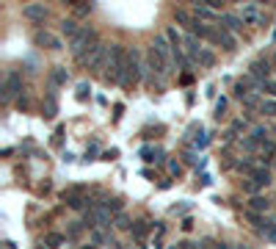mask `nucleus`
<instances>
[{
    "label": "nucleus",
    "instance_id": "nucleus-21",
    "mask_svg": "<svg viewBox=\"0 0 276 249\" xmlns=\"http://www.w3.org/2000/svg\"><path fill=\"white\" fill-rule=\"evenodd\" d=\"M260 114H265V117H276V100H262Z\"/></svg>",
    "mask_w": 276,
    "mask_h": 249
},
{
    "label": "nucleus",
    "instance_id": "nucleus-36",
    "mask_svg": "<svg viewBox=\"0 0 276 249\" xmlns=\"http://www.w3.org/2000/svg\"><path fill=\"white\" fill-rule=\"evenodd\" d=\"M235 249H251V247H248V244H238Z\"/></svg>",
    "mask_w": 276,
    "mask_h": 249
},
{
    "label": "nucleus",
    "instance_id": "nucleus-31",
    "mask_svg": "<svg viewBox=\"0 0 276 249\" xmlns=\"http://www.w3.org/2000/svg\"><path fill=\"white\" fill-rule=\"evenodd\" d=\"M89 83H80V86H77V100H86V97H89Z\"/></svg>",
    "mask_w": 276,
    "mask_h": 249
},
{
    "label": "nucleus",
    "instance_id": "nucleus-30",
    "mask_svg": "<svg viewBox=\"0 0 276 249\" xmlns=\"http://www.w3.org/2000/svg\"><path fill=\"white\" fill-rule=\"evenodd\" d=\"M67 205L75 208V210H80V208H83V200H80V197H67Z\"/></svg>",
    "mask_w": 276,
    "mask_h": 249
},
{
    "label": "nucleus",
    "instance_id": "nucleus-1",
    "mask_svg": "<svg viewBox=\"0 0 276 249\" xmlns=\"http://www.w3.org/2000/svg\"><path fill=\"white\" fill-rule=\"evenodd\" d=\"M149 67L160 78H166L174 69V53H172V44H169L166 36H155V42L149 44Z\"/></svg>",
    "mask_w": 276,
    "mask_h": 249
},
{
    "label": "nucleus",
    "instance_id": "nucleus-23",
    "mask_svg": "<svg viewBox=\"0 0 276 249\" xmlns=\"http://www.w3.org/2000/svg\"><path fill=\"white\" fill-rule=\"evenodd\" d=\"M243 105H246V108H260V97H257V91H251V94L248 97H243Z\"/></svg>",
    "mask_w": 276,
    "mask_h": 249
},
{
    "label": "nucleus",
    "instance_id": "nucleus-22",
    "mask_svg": "<svg viewBox=\"0 0 276 249\" xmlns=\"http://www.w3.org/2000/svg\"><path fill=\"white\" fill-rule=\"evenodd\" d=\"M113 227H119V230L133 227V224H130V216H127V213H116V219H113Z\"/></svg>",
    "mask_w": 276,
    "mask_h": 249
},
{
    "label": "nucleus",
    "instance_id": "nucleus-15",
    "mask_svg": "<svg viewBox=\"0 0 276 249\" xmlns=\"http://www.w3.org/2000/svg\"><path fill=\"white\" fill-rule=\"evenodd\" d=\"M80 31H83V28H80V22H77L75 17H64V20H61V34L67 36L69 42L75 39V36L80 34Z\"/></svg>",
    "mask_w": 276,
    "mask_h": 249
},
{
    "label": "nucleus",
    "instance_id": "nucleus-11",
    "mask_svg": "<svg viewBox=\"0 0 276 249\" xmlns=\"http://www.w3.org/2000/svg\"><path fill=\"white\" fill-rule=\"evenodd\" d=\"M202 50H205V47H202V42L196 39L193 34H188V36H185V55L191 58V64H199Z\"/></svg>",
    "mask_w": 276,
    "mask_h": 249
},
{
    "label": "nucleus",
    "instance_id": "nucleus-33",
    "mask_svg": "<svg viewBox=\"0 0 276 249\" xmlns=\"http://www.w3.org/2000/svg\"><path fill=\"white\" fill-rule=\"evenodd\" d=\"M169 169H172V174H177V177L182 174V166H179L177 161H169Z\"/></svg>",
    "mask_w": 276,
    "mask_h": 249
},
{
    "label": "nucleus",
    "instance_id": "nucleus-16",
    "mask_svg": "<svg viewBox=\"0 0 276 249\" xmlns=\"http://www.w3.org/2000/svg\"><path fill=\"white\" fill-rule=\"evenodd\" d=\"M246 208L251 210V213H268L271 200H268V197H260V194H257V197H251V200L246 202Z\"/></svg>",
    "mask_w": 276,
    "mask_h": 249
},
{
    "label": "nucleus",
    "instance_id": "nucleus-27",
    "mask_svg": "<svg viewBox=\"0 0 276 249\" xmlns=\"http://www.w3.org/2000/svg\"><path fill=\"white\" fill-rule=\"evenodd\" d=\"M80 233H83V224H80V221H72V227L67 230V238H77Z\"/></svg>",
    "mask_w": 276,
    "mask_h": 249
},
{
    "label": "nucleus",
    "instance_id": "nucleus-20",
    "mask_svg": "<svg viewBox=\"0 0 276 249\" xmlns=\"http://www.w3.org/2000/svg\"><path fill=\"white\" fill-rule=\"evenodd\" d=\"M69 81V72L64 67H53V86H64Z\"/></svg>",
    "mask_w": 276,
    "mask_h": 249
},
{
    "label": "nucleus",
    "instance_id": "nucleus-37",
    "mask_svg": "<svg viewBox=\"0 0 276 249\" xmlns=\"http://www.w3.org/2000/svg\"><path fill=\"white\" fill-rule=\"evenodd\" d=\"M80 249H97V247H94V244H86V247H80Z\"/></svg>",
    "mask_w": 276,
    "mask_h": 249
},
{
    "label": "nucleus",
    "instance_id": "nucleus-9",
    "mask_svg": "<svg viewBox=\"0 0 276 249\" xmlns=\"http://www.w3.org/2000/svg\"><path fill=\"white\" fill-rule=\"evenodd\" d=\"M215 44H221L227 53H232V50L238 47V42H235L232 31H227L224 25H215Z\"/></svg>",
    "mask_w": 276,
    "mask_h": 249
},
{
    "label": "nucleus",
    "instance_id": "nucleus-18",
    "mask_svg": "<svg viewBox=\"0 0 276 249\" xmlns=\"http://www.w3.org/2000/svg\"><path fill=\"white\" fill-rule=\"evenodd\" d=\"M174 17H177V22H182L185 28H193V22H196V17H193L188 8H174Z\"/></svg>",
    "mask_w": 276,
    "mask_h": 249
},
{
    "label": "nucleus",
    "instance_id": "nucleus-5",
    "mask_svg": "<svg viewBox=\"0 0 276 249\" xmlns=\"http://www.w3.org/2000/svg\"><path fill=\"white\" fill-rule=\"evenodd\" d=\"M241 17H243V22H246L248 28H260L262 22H265V11H262L257 3H248V6H243Z\"/></svg>",
    "mask_w": 276,
    "mask_h": 249
},
{
    "label": "nucleus",
    "instance_id": "nucleus-25",
    "mask_svg": "<svg viewBox=\"0 0 276 249\" xmlns=\"http://www.w3.org/2000/svg\"><path fill=\"white\" fill-rule=\"evenodd\" d=\"M72 8H75L77 17H86V14H91V8H94V6H91V3H89V6H83V3H72Z\"/></svg>",
    "mask_w": 276,
    "mask_h": 249
},
{
    "label": "nucleus",
    "instance_id": "nucleus-26",
    "mask_svg": "<svg viewBox=\"0 0 276 249\" xmlns=\"http://www.w3.org/2000/svg\"><path fill=\"white\" fill-rule=\"evenodd\" d=\"M243 191H246V194H251V197H257V191H260V186H257V183H254V180H251V177H248L246 183H243Z\"/></svg>",
    "mask_w": 276,
    "mask_h": 249
},
{
    "label": "nucleus",
    "instance_id": "nucleus-34",
    "mask_svg": "<svg viewBox=\"0 0 276 249\" xmlns=\"http://www.w3.org/2000/svg\"><path fill=\"white\" fill-rule=\"evenodd\" d=\"M191 227H193V219H185V221H182V230H185V233H188Z\"/></svg>",
    "mask_w": 276,
    "mask_h": 249
},
{
    "label": "nucleus",
    "instance_id": "nucleus-19",
    "mask_svg": "<svg viewBox=\"0 0 276 249\" xmlns=\"http://www.w3.org/2000/svg\"><path fill=\"white\" fill-rule=\"evenodd\" d=\"M213 64H215V53L205 47V50H202V55H199V67H202V69H210Z\"/></svg>",
    "mask_w": 276,
    "mask_h": 249
},
{
    "label": "nucleus",
    "instance_id": "nucleus-7",
    "mask_svg": "<svg viewBox=\"0 0 276 249\" xmlns=\"http://www.w3.org/2000/svg\"><path fill=\"white\" fill-rule=\"evenodd\" d=\"M34 42L39 44V47H47V50H64L61 39H58V36H53L50 31H36V34H34Z\"/></svg>",
    "mask_w": 276,
    "mask_h": 249
},
{
    "label": "nucleus",
    "instance_id": "nucleus-13",
    "mask_svg": "<svg viewBox=\"0 0 276 249\" xmlns=\"http://www.w3.org/2000/svg\"><path fill=\"white\" fill-rule=\"evenodd\" d=\"M193 17H196V20H202V22H213V20H221V14L218 11H213V8L207 6V3H196V6H193Z\"/></svg>",
    "mask_w": 276,
    "mask_h": 249
},
{
    "label": "nucleus",
    "instance_id": "nucleus-10",
    "mask_svg": "<svg viewBox=\"0 0 276 249\" xmlns=\"http://www.w3.org/2000/svg\"><path fill=\"white\" fill-rule=\"evenodd\" d=\"M248 75L254 78L257 83L271 81V64H268V61H254L251 67H248Z\"/></svg>",
    "mask_w": 276,
    "mask_h": 249
},
{
    "label": "nucleus",
    "instance_id": "nucleus-35",
    "mask_svg": "<svg viewBox=\"0 0 276 249\" xmlns=\"http://www.w3.org/2000/svg\"><path fill=\"white\" fill-rule=\"evenodd\" d=\"M210 249H232V247H227V244H215V247H210Z\"/></svg>",
    "mask_w": 276,
    "mask_h": 249
},
{
    "label": "nucleus",
    "instance_id": "nucleus-24",
    "mask_svg": "<svg viewBox=\"0 0 276 249\" xmlns=\"http://www.w3.org/2000/svg\"><path fill=\"white\" fill-rule=\"evenodd\" d=\"M103 208H108V210H113V213H122V200H119V197H113V200L103 202Z\"/></svg>",
    "mask_w": 276,
    "mask_h": 249
},
{
    "label": "nucleus",
    "instance_id": "nucleus-28",
    "mask_svg": "<svg viewBox=\"0 0 276 249\" xmlns=\"http://www.w3.org/2000/svg\"><path fill=\"white\" fill-rule=\"evenodd\" d=\"M262 89L271 94V100H276V81H265V83H262Z\"/></svg>",
    "mask_w": 276,
    "mask_h": 249
},
{
    "label": "nucleus",
    "instance_id": "nucleus-29",
    "mask_svg": "<svg viewBox=\"0 0 276 249\" xmlns=\"http://www.w3.org/2000/svg\"><path fill=\"white\" fill-rule=\"evenodd\" d=\"M146 230H149V227H146V221H144V219H141V221H136V235H138V238H144V235H146Z\"/></svg>",
    "mask_w": 276,
    "mask_h": 249
},
{
    "label": "nucleus",
    "instance_id": "nucleus-3",
    "mask_svg": "<svg viewBox=\"0 0 276 249\" xmlns=\"http://www.w3.org/2000/svg\"><path fill=\"white\" fill-rule=\"evenodd\" d=\"M108 61H110V44H105V42H100L97 47H91L89 53L83 55V67L89 69V72H103V69H108Z\"/></svg>",
    "mask_w": 276,
    "mask_h": 249
},
{
    "label": "nucleus",
    "instance_id": "nucleus-2",
    "mask_svg": "<svg viewBox=\"0 0 276 249\" xmlns=\"http://www.w3.org/2000/svg\"><path fill=\"white\" fill-rule=\"evenodd\" d=\"M124 75H127V50L122 44H110V61H108V75L105 81L122 83Z\"/></svg>",
    "mask_w": 276,
    "mask_h": 249
},
{
    "label": "nucleus",
    "instance_id": "nucleus-12",
    "mask_svg": "<svg viewBox=\"0 0 276 249\" xmlns=\"http://www.w3.org/2000/svg\"><path fill=\"white\" fill-rule=\"evenodd\" d=\"M218 22H221L224 28H227V31H232V34H241L243 25H246L241 14H221V20H218Z\"/></svg>",
    "mask_w": 276,
    "mask_h": 249
},
{
    "label": "nucleus",
    "instance_id": "nucleus-6",
    "mask_svg": "<svg viewBox=\"0 0 276 249\" xmlns=\"http://www.w3.org/2000/svg\"><path fill=\"white\" fill-rule=\"evenodd\" d=\"M14 94H22V78L17 72L6 75V86H3V103H11Z\"/></svg>",
    "mask_w": 276,
    "mask_h": 249
},
{
    "label": "nucleus",
    "instance_id": "nucleus-4",
    "mask_svg": "<svg viewBox=\"0 0 276 249\" xmlns=\"http://www.w3.org/2000/svg\"><path fill=\"white\" fill-rule=\"evenodd\" d=\"M97 44H100V42H97V34L91 31V28H83L80 34L69 42V53L75 55L77 61H83V55L89 53L91 47H97Z\"/></svg>",
    "mask_w": 276,
    "mask_h": 249
},
{
    "label": "nucleus",
    "instance_id": "nucleus-14",
    "mask_svg": "<svg viewBox=\"0 0 276 249\" xmlns=\"http://www.w3.org/2000/svg\"><path fill=\"white\" fill-rule=\"evenodd\" d=\"M251 180H254L260 188H268L271 183H274V172H271V166H257V172L251 174Z\"/></svg>",
    "mask_w": 276,
    "mask_h": 249
},
{
    "label": "nucleus",
    "instance_id": "nucleus-8",
    "mask_svg": "<svg viewBox=\"0 0 276 249\" xmlns=\"http://www.w3.org/2000/svg\"><path fill=\"white\" fill-rule=\"evenodd\" d=\"M47 6H44V3H31V6H25L22 8V17H25V20H31V22H44L47 20Z\"/></svg>",
    "mask_w": 276,
    "mask_h": 249
},
{
    "label": "nucleus",
    "instance_id": "nucleus-32",
    "mask_svg": "<svg viewBox=\"0 0 276 249\" xmlns=\"http://www.w3.org/2000/svg\"><path fill=\"white\" fill-rule=\"evenodd\" d=\"M224 111H227V100H224V97H221V100H218V103H215V117H224Z\"/></svg>",
    "mask_w": 276,
    "mask_h": 249
},
{
    "label": "nucleus",
    "instance_id": "nucleus-17",
    "mask_svg": "<svg viewBox=\"0 0 276 249\" xmlns=\"http://www.w3.org/2000/svg\"><path fill=\"white\" fill-rule=\"evenodd\" d=\"M64 244H67V235H64V233H55V230H50V233L44 235V247H47V249H61Z\"/></svg>",
    "mask_w": 276,
    "mask_h": 249
},
{
    "label": "nucleus",
    "instance_id": "nucleus-38",
    "mask_svg": "<svg viewBox=\"0 0 276 249\" xmlns=\"http://www.w3.org/2000/svg\"><path fill=\"white\" fill-rule=\"evenodd\" d=\"M36 249H47V247H36Z\"/></svg>",
    "mask_w": 276,
    "mask_h": 249
}]
</instances>
